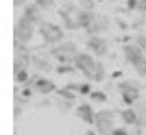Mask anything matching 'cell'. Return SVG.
<instances>
[{"label": "cell", "instance_id": "44dd1931", "mask_svg": "<svg viewBox=\"0 0 146 135\" xmlns=\"http://www.w3.org/2000/svg\"><path fill=\"white\" fill-rule=\"evenodd\" d=\"M76 5H79V9H83V11H94L96 0H76Z\"/></svg>", "mask_w": 146, "mask_h": 135}, {"label": "cell", "instance_id": "5b68a950", "mask_svg": "<svg viewBox=\"0 0 146 135\" xmlns=\"http://www.w3.org/2000/svg\"><path fill=\"white\" fill-rule=\"evenodd\" d=\"M94 129L98 131V135H111V133H113V129H116V111H111V109L96 111Z\"/></svg>", "mask_w": 146, "mask_h": 135}, {"label": "cell", "instance_id": "d4e9b609", "mask_svg": "<svg viewBox=\"0 0 146 135\" xmlns=\"http://www.w3.org/2000/svg\"><path fill=\"white\" fill-rule=\"evenodd\" d=\"M72 70H76V68H74V66H59V68H57V72H59V74H68V72H72Z\"/></svg>", "mask_w": 146, "mask_h": 135}, {"label": "cell", "instance_id": "7a4b0ae2", "mask_svg": "<svg viewBox=\"0 0 146 135\" xmlns=\"http://www.w3.org/2000/svg\"><path fill=\"white\" fill-rule=\"evenodd\" d=\"M79 52L81 50L74 42H61L50 48V57H55L61 66H74V59H76Z\"/></svg>", "mask_w": 146, "mask_h": 135}, {"label": "cell", "instance_id": "83f0119b", "mask_svg": "<svg viewBox=\"0 0 146 135\" xmlns=\"http://www.w3.org/2000/svg\"><path fill=\"white\" fill-rule=\"evenodd\" d=\"M144 135H146V131H144Z\"/></svg>", "mask_w": 146, "mask_h": 135}, {"label": "cell", "instance_id": "7402d4cb", "mask_svg": "<svg viewBox=\"0 0 146 135\" xmlns=\"http://www.w3.org/2000/svg\"><path fill=\"white\" fill-rule=\"evenodd\" d=\"M133 42H135V44H137V46H140V48L146 52V33H137V35L133 37Z\"/></svg>", "mask_w": 146, "mask_h": 135}, {"label": "cell", "instance_id": "8992f818", "mask_svg": "<svg viewBox=\"0 0 146 135\" xmlns=\"http://www.w3.org/2000/svg\"><path fill=\"white\" fill-rule=\"evenodd\" d=\"M35 33H37V26H33L29 20H24L22 15L15 20V28H13V39H15V42L31 44V39H33Z\"/></svg>", "mask_w": 146, "mask_h": 135}, {"label": "cell", "instance_id": "e0dca14e", "mask_svg": "<svg viewBox=\"0 0 146 135\" xmlns=\"http://www.w3.org/2000/svg\"><path fill=\"white\" fill-rule=\"evenodd\" d=\"M61 20H63V28H66V31H76V28H81L79 20H76V13H61Z\"/></svg>", "mask_w": 146, "mask_h": 135}, {"label": "cell", "instance_id": "484cf974", "mask_svg": "<svg viewBox=\"0 0 146 135\" xmlns=\"http://www.w3.org/2000/svg\"><path fill=\"white\" fill-rule=\"evenodd\" d=\"M85 135H98V131L96 129H90V131H85Z\"/></svg>", "mask_w": 146, "mask_h": 135}, {"label": "cell", "instance_id": "ac0fdd59", "mask_svg": "<svg viewBox=\"0 0 146 135\" xmlns=\"http://www.w3.org/2000/svg\"><path fill=\"white\" fill-rule=\"evenodd\" d=\"M13 79H15L18 85H29V81H31L29 68H13Z\"/></svg>", "mask_w": 146, "mask_h": 135}, {"label": "cell", "instance_id": "d6986e66", "mask_svg": "<svg viewBox=\"0 0 146 135\" xmlns=\"http://www.w3.org/2000/svg\"><path fill=\"white\" fill-rule=\"evenodd\" d=\"M105 76H107V70H105L103 63L98 61V63H96V68H94V72H92V76H90V81H94V83H103Z\"/></svg>", "mask_w": 146, "mask_h": 135}, {"label": "cell", "instance_id": "30bf717a", "mask_svg": "<svg viewBox=\"0 0 146 135\" xmlns=\"http://www.w3.org/2000/svg\"><path fill=\"white\" fill-rule=\"evenodd\" d=\"M22 18H24V20H29L31 24H33V26H37V28H39V26H42L44 22H46V20H44V9H39V7H37L35 2H29V5H26L24 9H22Z\"/></svg>", "mask_w": 146, "mask_h": 135}, {"label": "cell", "instance_id": "8fae6325", "mask_svg": "<svg viewBox=\"0 0 146 135\" xmlns=\"http://www.w3.org/2000/svg\"><path fill=\"white\" fill-rule=\"evenodd\" d=\"M111 26V20L107 18V15H103V13H96V18H94V22H92V26L87 28V37H96V35H103V33L109 31Z\"/></svg>", "mask_w": 146, "mask_h": 135}, {"label": "cell", "instance_id": "603a6c76", "mask_svg": "<svg viewBox=\"0 0 146 135\" xmlns=\"http://www.w3.org/2000/svg\"><path fill=\"white\" fill-rule=\"evenodd\" d=\"M33 2H35V5L39 7V9H44V11H46V9H52V7H55V2H52V0H33Z\"/></svg>", "mask_w": 146, "mask_h": 135}, {"label": "cell", "instance_id": "5bb4252c", "mask_svg": "<svg viewBox=\"0 0 146 135\" xmlns=\"http://www.w3.org/2000/svg\"><path fill=\"white\" fill-rule=\"evenodd\" d=\"M120 118H122V122H124V126H137V122H140L133 107H124L120 111Z\"/></svg>", "mask_w": 146, "mask_h": 135}, {"label": "cell", "instance_id": "4fadbf2b", "mask_svg": "<svg viewBox=\"0 0 146 135\" xmlns=\"http://www.w3.org/2000/svg\"><path fill=\"white\" fill-rule=\"evenodd\" d=\"M94 18H96V13H94V11H83V9L76 11V20H79V26L83 28V31H87V28L92 26Z\"/></svg>", "mask_w": 146, "mask_h": 135}, {"label": "cell", "instance_id": "277c9868", "mask_svg": "<svg viewBox=\"0 0 146 135\" xmlns=\"http://www.w3.org/2000/svg\"><path fill=\"white\" fill-rule=\"evenodd\" d=\"M118 92L122 96V103L127 107H133L137 100H142V89L137 81H120L118 83Z\"/></svg>", "mask_w": 146, "mask_h": 135}, {"label": "cell", "instance_id": "9a60e30c", "mask_svg": "<svg viewBox=\"0 0 146 135\" xmlns=\"http://www.w3.org/2000/svg\"><path fill=\"white\" fill-rule=\"evenodd\" d=\"M33 68L39 70V72H52V70H57V68L48 61V57L44 59L42 55H35V57H33Z\"/></svg>", "mask_w": 146, "mask_h": 135}, {"label": "cell", "instance_id": "ffe728a7", "mask_svg": "<svg viewBox=\"0 0 146 135\" xmlns=\"http://www.w3.org/2000/svg\"><path fill=\"white\" fill-rule=\"evenodd\" d=\"M90 100H92V103L103 105V103H107V94H105V92H100V89H94V92L90 94Z\"/></svg>", "mask_w": 146, "mask_h": 135}, {"label": "cell", "instance_id": "9c48e42d", "mask_svg": "<svg viewBox=\"0 0 146 135\" xmlns=\"http://www.w3.org/2000/svg\"><path fill=\"white\" fill-rule=\"evenodd\" d=\"M29 85L35 89V94H42V96H48V94L57 92V85L50 79H46V76H31Z\"/></svg>", "mask_w": 146, "mask_h": 135}, {"label": "cell", "instance_id": "ba28073f", "mask_svg": "<svg viewBox=\"0 0 146 135\" xmlns=\"http://www.w3.org/2000/svg\"><path fill=\"white\" fill-rule=\"evenodd\" d=\"M85 46H87V50H90L94 57H105V55H109V42H107L103 35L87 37Z\"/></svg>", "mask_w": 146, "mask_h": 135}, {"label": "cell", "instance_id": "2e32d148", "mask_svg": "<svg viewBox=\"0 0 146 135\" xmlns=\"http://www.w3.org/2000/svg\"><path fill=\"white\" fill-rule=\"evenodd\" d=\"M133 109H135V113H137V120H140L137 126L146 131V103L144 100H137V103L133 105Z\"/></svg>", "mask_w": 146, "mask_h": 135}, {"label": "cell", "instance_id": "7c38bea8", "mask_svg": "<svg viewBox=\"0 0 146 135\" xmlns=\"http://www.w3.org/2000/svg\"><path fill=\"white\" fill-rule=\"evenodd\" d=\"M76 116H79L83 122H87V124L96 122V111H94V107H92L90 103H81L79 107H76Z\"/></svg>", "mask_w": 146, "mask_h": 135}, {"label": "cell", "instance_id": "6da1fadb", "mask_svg": "<svg viewBox=\"0 0 146 135\" xmlns=\"http://www.w3.org/2000/svg\"><path fill=\"white\" fill-rule=\"evenodd\" d=\"M122 55H124V59H127L129 66H133L135 72L146 79V52L144 50H142L135 42H129V44H124Z\"/></svg>", "mask_w": 146, "mask_h": 135}, {"label": "cell", "instance_id": "3957f363", "mask_svg": "<svg viewBox=\"0 0 146 135\" xmlns=\"http://www.w3.org/2000/svg\"><path fill=\"white\" fill-rule=\"evenodd\" d=\"M37 33L42 35V39H44V44H48V46H57V44H61V42H66V28L63 26H59V24H55V22H44L39 28H37Z\"/></svg>", "mask_w": 146, "mask_h": 135}, {"label": "cell", "instance_id": "4316f807", "mask_svg": "<svg viewBox=\"0 0 146 135\" xmlns=\"http://www.w3.org/2000/svg\"><path fill=\"white\" fill-rule=\"evenodd\" d=\"M72 2H76V0H72Z\"/></svg>", "mask_w": 146, "mask_h": 135}, {"label": "cell", "instance_id": "52a82bcc", "mask_svg": "<svg viewBox=\"0 0 146 135\" xmlns=\"http://www.w3.org/2000/svg\"><path fill=\"white\" fill-rule=\"evenodd\" d=\"M96 57L92 55V52H85V50H81L79 55H76V59H74V68L79 70V72H83L90 79L92 72H94V68H96Z\"/></svg>", "mask_w": 146, "mask_h": 135}, {"label": "cell", "instance_id": "cb8c5ba5", "mask_svg": "<svg viewBox=\"0 0 146 135\" xmlns=\"http://www.w3.org/2000/svg\"><path fill=\"white\" fill-rule=\"evenodd\" d=\"M111 135H131V133H129V129H127V126H116Z\"/></svg>", "mask_w": 146, "mask_h": 135}]
</instances>
